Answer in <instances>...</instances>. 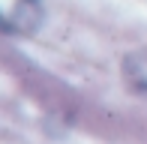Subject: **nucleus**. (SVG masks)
Instances as JSON below:
<instances>
[{"label":"nucleus","instance_id":"nucleus-2","mask_svg":"<svg viewBox=\"0 0 147 144\" xmlns=\"http://www.w3.org/2000/svg\"><path fill=\"white\" fill-rule=\"evenodd\" d=\"M123 78L135 93H147V48L132 51L123 60Z\"/></svg>","mask_w":147,"mask_h":144},{"label":"nucleus","instance_id":"nucleus-1","mask_svg":"<svg viewBox=\"0 0 147 144\" xmlns=\"http://www.w3.org/2000/svg\"><path fill=\"white\" fill-rule=\"evenodd\" d=\"M42 0H0V30L12 36H30L42 24Z\"/></svg>","mask_w":147,"mask_h":144}]
</instances>
